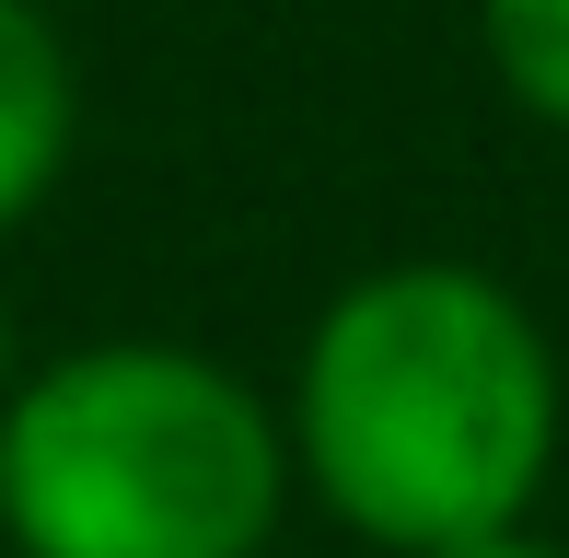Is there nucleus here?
<instances>
[{
	"label": "nucleus",
	"instance_id": "3",
	"mask_svg": "<svg viewBox=\"0 0 569 558\" xmlns=\"http://www.w3.org/2000/svg\"><path fill=\"white\" fill-rule=\"evenodd\" d=\"M82 151V59L47 0H0V245L59 198Z\"/></svg>",
	"mask_w": 569,
	"mask_h": 558
},
{
	"label": "nucleus",
	"instance_id": "2",
	"mask_svg": "<svg viewBox=\"0 0 569 558\" xmlns=\"http://www.w3.org/2000/svg\"><path fill=\"white\" fill-rule=\"evenodd\" d=\"M291 489L279 396L198 338L47 349L0 408L12 558H268Z\"/></svg>",
	"mask_w": 569,
	"mask_h": 558
},
{
	"label": "nucleus",
	"instance_id": "1",
	"mask_svg": "<svg viewBox=\"0 0 569 558\" xmlns=\"http://www.w3.org/2000/svg\"><path fill=\"white\" fill-rule=\"evenodd\" d=\"M291 477L383 558H442L535 524L558 477V338L500 268L383 257L315 302L279 385Z\"/></svg>",
	"mask_w": 569,
	"mask_h": 558
},
{
	"label": "nucleus",
	"instance_id": "4",
	"mask_svg": "<svg viewBox=\"0 0 569 558\" xmlns=\"http://www.w3.org/2000/svg\"><path fill=\"white\" fill-rule=\"evenodd\" d=\"M477 47L511 106L569 140V0H477Z\"/></svg>",
	"mask_w": 569,
	"mask_h": 558
},
{
	"label": "nucleus",
	"instance_id": "6",
	"mask_svg": "<svg viewBox=\"0 0 569 558\" xmlns=\"http://www.w3.org/2000/svg\"><path fill=\"white\" fill-rule=\"evenodd\" d=\"M12 385H23V338H12V302H0V408H12Z\"/></svg>",
	"mask_w": 569,
	"mask_h": 558
},
{
	"label": "nucleus",
	"instance_id": "5",
	"mask_svg": "<svg viewBox=\"0 0 569 558\" xmlns=\"http://www.w3.org/2000/svg\"><path fill=\"white\" fill-rule=\"evenodd\" d=\"M442 558H569V547H547L535 524H511V536H477V547H442Z\"/></svg>",
	"mask_w": 569,
	"mask_h": 558
}]
</instances>
